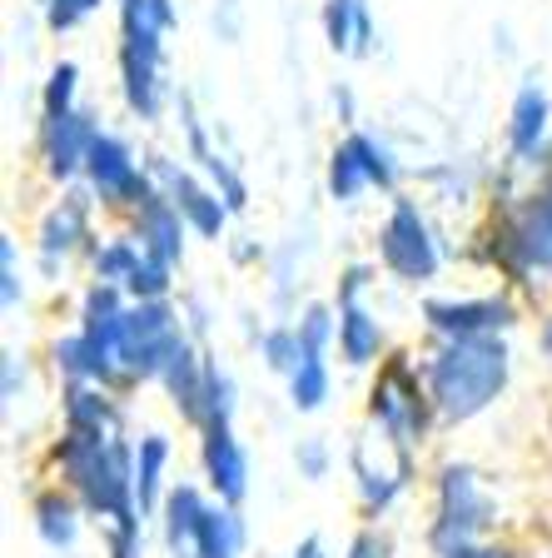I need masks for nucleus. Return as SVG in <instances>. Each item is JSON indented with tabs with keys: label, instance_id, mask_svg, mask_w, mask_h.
<instances>
[{
	"label": "nucleus",
	"instance_id": "f257e3e1",
	"mask_svg": "<svg viewBox=\"0 0 552 558\" xmlns=\"http://www.w3.org/2000/svg\"><path fill=\"white\" fill-rule=\"evenodd\" d=\"M433 399L449 418H473L478 409H488L498 399V389L507 384V349L493 335L478 339H453L443 354L433 360Z\"/></svg>",
	"mask_w": 552,
	"mask_h": 558
},
{
	"label": "nucleus",
	"instance_id": "f03ea898",
	"mask_svg": "<svg viewBox=\"0 0 552 558\" xmlns=\"http://www.w3.org/2000/svg\"><path fill=\"white\" fill-rule=\"evenodd\" d=\"M493 523V504L478 488L473 469L453 464L443 469V488H438V523H433V544L449 554V548H463L473 534H483Z\"/></svg>",
	"mask_w": 552,
	"mask_h": 558
},
{
	"label": "nucleus",
	"instance_id": "7ed1b4c3",
	"mask_svg": "<svg viewBox=\"0 0 552 558\" xmlns=\"http://www.w3.org/2000/svg\"><path fill=\"white\" fill-rule=\"evenodd\" d=\"M180 329H174V314L160 300H145L139 310L125 314V339H120V364L139 379H160L164 360L180 344Z\"/></svg>",
	"mask_w": 552,
	"mask_h": 558
},
{
	"label": "nucleus",
	"instance_id": "20e7f679",
	"mask_svg": "<svg viewBox=\"0 0 552 558\" xmlns=\"http://www.w3.org/2000/svg\"><path fill=\"white\" fill-rule=\"evenodd\" d=\"M379 250H383V265L398 279H433V269H438V250H433V240H428V225L418 220V209L408 205V199L393 205Z\"/></svg>",
	"mask_w": 552,
	"mask_h": 558
},
{
	"label": "nucleus",
	"instance_id": "39448f33",
	"mask_svg": "<svg viewBox=\"0 0 552 558\" xmlns=\"http://www.w3.org/2000/svg\"><path fill=\"white\" fill-rule=\"evenodd\" d=\"M85 170H90V185L100 199H139L145 195V174L139 165L130 160V150L120 145L115 135H95L90 140V155H85Z\"/></svg>",
	"mask_w": 552,
	"mask_h": 558
},
{
	"label": "nucleus",
	"instance_id": "423d86ee",
	"mask_svg": "<svg viewBox=\"0 0 552 558\" xmlns=\"http://www.w3.org/2000/svg\"><path fill=\"white\" fill-rule=\"evenodd\" d=\"M428 325L443 329L449 339H478L493 329L513 325V304L507 300H468V304H428Z\"/></svg>",
	"mask_w": 552,
	"mask_h": 558
},
{
	"label": "nucleus",
	"instance_id": "0eeeda50",
	"mask_svg": "<svg viewBox=\"0 0 552 558\" xmlns=\"http://www.w3.org/2000/svg\"><path fill=\"white\" fill-rule=\"evenodd\" d=\"M205 464L209 478H214L219 499H244V478H249V464H244V449L234 444L230 434V418H214L209 424V439H205Z\"/></svg>",
	"mask_w": 552,
	"mask_h": 558
},
{
	"label": "nucleus",
	"instance_id": "6e6552de",
	"mask_svg": "<svg viewBox=\"0 0 552 558\" xmlns=\"http://www.w3.org/2000/svg\"><path fill=\"white\" fill-rule=\"evenodd\" d=\"M180 205H170L164 195H145V205H139V250L150 259H160V265H174L180 259Z\"/></svg>",
	"mask_w": 552,
	"mask_h": 558
},
{
	"label": "nucleus",
	"instance_id": "1a4fd4ad",
	"mask_svg": "<svg viewBox=\"0 0 552 558\" xmlns=\"http://www.w3.org/2000/svg\"><path fill=\"white\" fill-rule=\"evenodd\" d=\"M90 140L95 130L85 125L75 110H65V116H50L46 125V155H50V170L65 180V174H75L85 165V155H90Z\"/></svg>",
	"mask_w": 552,
	"mask_h": 558
},
{
	"label": "nucleus",
	"instance_id": "9d476101",
	"mask_svg": "<svg viewBox=\"0 0 552 558\" xmlns=\"http://www.w3.org/2000/svg\"><path fill=\"white\" fill-rule=\"evenodd\" d=\"M160 174L170 180V195H174V205H180V215L189 225H195L199 234H219L224 230V205H219L209 190H199L189 174H180L174 165H160Z\"/></svg>",
	"mask_w": 552,
	"mask_h": 558
},
{
	"label": "nucleus",
	"instance_id": "9b49d317",
	"mask_svg": "<svg viewBox=\"0 0 552 558\" xmlns=\"http://www.w3.org/2000/svg\"><path fill=\"white\" fill-rule=\"evenodd\" d=\"M379 344H383L379 325H373L358 304H339V349H344V360L368 364L373 354H379Z\"/></svg>",
	"mask_w": 552,
	"mask_h": 558
},
{
	"label": "nucleus",
	"instance_id": "f8f14e48",
	"mask_svg": "<svg viewBox=\"0 0 552 558\" xmlns=\"http://www.w3.org/2000/svg\"><path fill=\"white\" fill-rule=\"evenodd\" d=\"M244 544V529L230 509H205L195 534V558H234Z\"/></svg>",
	"mask_w": 552,
	"mask_h": 558
},
{
	"label": "nucleus",
	"instance_id": "ddd939ff",
	"mask_svg": "<svg viewBox=\"0 0 552 558\" xmlns=\"http://www.w3.org/2000/svg\"><path fill=\"white\" fill-rule=\"evenodd\" d=\"M542 130H548V95H542L538 85H528V90L518 95V105H513V150L538 155Z\"/></svg>",
	"mask_w": 552,
	"mask_h": 558
},
{
	"label": "nucleus",
	"instance_id": "4468645a",
	"mask_svg": "<svg viewBox=\"0 0 552 558\" xmlns=\"http://www.w3.org/2000/svg\"><path fill=\"white\" fill-rule=\"evenodd\" d=\"M164 538H170L174 554H184V548H195V534H199V519H205V504H199L195 488H174L170 504H164Z\"/></svg>",
	"mask_w": 552,
	"mask_h": 558
},
{
	"label": "nucleus",
	"instance_id": "2eb2a0df",
	"mask_svg": "<svg viewBox=\"0 0 552 558\" xmlns=\"http://www.w3.org/2000/svg\"><path fill=\"white\" fill-rule=\"evenodd\" d=\"M85 234V199L81 195H70L65 205L56 209L46 220V230H40V244H46V259H56V255H65L70 244Z\"/></svg>",
	"mask_w": 552,
	"mask_h": 558
},
{
	"label": "nucleus",
	"instance_id": "dca6fc26",
	"mask_svg": "<svg viewBox=\"0 0 552 558\" xmlns=\"http://www.w3.org/2000/svg\"><path fill=\"white\" fill-rule=\"evenodd\" d=\"M164 459H170V444H164L160 434L139 439V469H135L139 513H150V509H155V494H160V469H164Z\"/></svg>",
	"mask_w": 552,
	"mask_h": 558
},
{
	"label": "nucleus",
	"instance_id": "f3484780",
	"mask_svg": "<svg viewBox=\"0 0 552 558\" xmlns=\"http://www.w3.org/2000/svg\"><path fill=\"white\" fill-rule=\"evenodd\" d=\"M65 414H70V429H85V434H105L115 424V409L105 404L95 389H70Z\"/></svg>",
	"mask_w": 552,
	"mask_h": 558
},
{
	"label": "nucleus",
	"instance_id": "a211bd4d",
	"mask_svg": "<svg viewBox=\"0 0 552 558\" xmlns=\"http://www.w3.org/2000/svg\"><path fill=\"white\" fill-rule=\"evenodd\" d=\"M35 513H40V534H46L56 548L75 544V509H70L60 494H46V499L35 504Z\"/></svg>",
	"mask_w": 552,
	"mask_h": 558
},
{
	"label": "nucleus",
	"instance_id": "6ab92c4d",
	"mask_svg": "<svg viewBox=\"0 0 552 558\" xmlns=\"http://www.w3.org/2000/svg\"><path fill=\"white\" fill-rule=\"evenodd\" d=\"M329 395V369H323L319 354H304V364L294 369V404L299 409H319Z\"/></svg>",
	"mask_w": 552,
	"mask_h": 558
},
{
	"label": "nucleus",
	"instance_id": "aec40b11",
	"mask_svg": "<svg viewBox=\"0 0 552 558\" xmlns=\"http://www.w3.org/2000/svg\"><path fill=\"white\" fill-rule=\"evenodd\" d=\"M364 185H373V180H368L364 160L344 145V150L334 155V165H329V190H334V199H354Z\"/></svg>",
	"mask_w": 552,
	"mask_h": 558
},
{
	"label": "nucleus",
	"instance_id": "412c9836",
	"mask_svg": "<svg viewBox=\"0 0 552 558\" xmlns=\"http://www.w3.org/2000/svg\"><path fill=\"white\" fill-rule=\"evenodd\" d=\"M358 21H364V5H358V0H329V40H334V50L354 46Z\"/></svg>",
	"mask_w": 552,
	"mask_h": 558
},
{
	"label": "nucleus",
	"instance_id": "4be33fe9",
	"mask_svg": "<svg viewBox=\"0 0 552 558\" xmlns=\"http://www.w3.org/2000/svg\"><path fill=\"white\" fill-rule=\"evenodd\" d=\"M348 150L364 160V170H368V180H373V185H393V160H389V150H383V145H373L368 135H354V140H348Z\"/></svg>",
	"mask_w": 552,
	"mask_h": 558
},
{
	"label": "nucleus",
	"instance_id": "5701e85b",
	"mask_svg": "<svg viewBox=\"0 0 552 558\" xmlns=\"http://www.w3.org/2000/svg\"><path fill=\"white\" fill-rule=\"evenodd\" d=\"M139 259H145V255H139L135 244L120 240V244H110V250H100V259H95V265H100V279H110V284H115V279H130V275H135Z\"/></svg>",
	"mask_w": 552,
	"mask_h": 558
},
{
	"label": "nucleus",
	"instance_id": "b1692460",
	"mask_svg": "<svg viewBox=\"0 0 552 558\" xmlns=\"http://www.w3.org/2000/svg\"><path fill=\"white\" fill-rule=\"evenodd\" d=\"M56 364L65 374H75V379H95V354H90V344H85V335L60 339V344H56Z\"/></svg>",
	"mask_w": 552,
	"mask_h": 558
},
{
	"label": "nucleus",
	"instance_id": "393cba45",
	"mask_svg": "<svg viewBox=\"0 0 552 558\" xmlns=\"http://www.w3.org/2000/svg\"><path fill=\"white\" fill-rule=\"evenodd\" d=\"M125 284L139 294V300H160V294H164V284H170V265H160V259H150V255H145V259H139V269L125 279Z\"/></svg>",
	"mask_w": 552,
	"mask_h": 558
},
{
	"label": "nucleus",
	"instance_id": "a878e982",
	"mask_svg": "<svg viewBox=\"0 0 552 558\" xmlns=\"http://www.w3.org/2000/svg\"><path fill=\"white\" fill-rule=\"evenodd\" d=\"M329 335H334V319H329V310H323V304H314V310L299 319L304 354H323V344H329Z\"/></svg>",
	"mask_w": 552,
	"mask_h": 558
},
{
	"label": "nucleus",
	"instance_id": "bb28decb",
	"mask_svg": "<svg viewBox=\"0 0 552 558\" xmlns=\"http://www.w3.org/2000/svg\"><path fill=\"white\" fill-rule=\"evenodd\" d=\"M75 75H81L75 65H60L56 75H50V85H46V110H50V116H65V110H70V95H75Z\"/></svg>",
	"mask_w": 552,
	"mask_h": 558
},
{
	"label": "nucleus",
	"instance_id": "cd10ccee",
	"mask_svg": "<svg viewBox=\"0 0 552 558\" xmlns=\"http://www.w3.org/2000/svg\"><path fill=\"white\" fill-rule=\"evenodd\" d=\"M0 259H5V284H0V294H5V304H15L21 300V279H15V244L11 240H0Z\"/></svg>",
	"mask_w": 552,
	"mask_h": 558
},
{
	"label": "nucleus",
	"instance_id": "c85d7f7f",
	"mask_svg": "<svg viewBox=\"0 0 552 558\" xmlns=\"http://www.w3.org/2000/svg\"><path fill=\"white\" fill-rule=\"evenodd\" d=\"M81 15H85V0H50V25H56V31L75 25Z\"/></svg>",
	"mask_w": 552,
	"mask_h": 558
},
{
	"label": "nucleus",
	"instance_id": "c756f323",
	"mask_svg": "<svg viewBox=\"0 0 552 558\" xmlns=\"http://www.w3.org/2000/svg\"><path fill=\"white\" fill-rule=\"evenodd\" d=\"M443 558H507V548H473V544H463V548H449Z\"/></svg>",
	"mask_w": 552,
	"mask_h": 558
},
{
	"label": "nucleus",
	"instance_id": "7c9ffc66",
	"mask_svg": "<svg viewBox=\"0 0 552 558\" xmlns=\"http://www.w3.org/2000/svg\"><path fill=\"white\" fill-rule=\"evenodd\" d=\"M299 464H304V469H309V474H314V478H319V474H323V449H319V444H309V449H299Z\"/></svg>",
	"mask_w": 552,
	"mask_h": 558
},
{
	"label": "nucleus",
	"instance_id": "2f4dec72",
	"mask_svg": "<svg viewBox=\"0 0 552 558\" xmlns=\"http://www.w3.org/2000/svg\"><path fill=\"white\" fill-rule=\"evenodd\" d=\"M348 558H383V548H379V538H358V544H354V554H348Z\"/></svg>",
	"mask_w": 552,
	"mask_h": 558
},
{
	"label": "nucleus",
	"instance_id": "473e14b6",
	"mask_svg": "<svg viewBox=\"0 0 552 558\" xmlns=\"http://www.w3.org/2000/svg\"><path fill=\"white\" fill-rule=\"evenodd\" d=\"M294 558H323L319 538H304V544H299V554H294Z\"/></svg>",
	"mask_w": 552,
	"mask_h": 558
},
{
	"label": "nucleus",
	"instance_id": "72a5a7b5",
	"mask_svg": "<svg viewBox=\"0 0 552 558\" xmlns=\"http://www.w3.org/2000/svg\"><path fill=\"white\" fill-rule=\"evenodd\" d=\"M542 344H548V354H552V325H548V329H542Z\"/></svg>",
	"mask_w": 552,
	"mask_h": 558
},
{
	"label": "nucleus",
	"instance_id": "f704fd0d",
	"mask_svg": "<svg viewBox=\"0 0 552 558\" xmlns=\"http://www.w3.org/2000/svg\"><path fill=\"white\" fill-rule=\"evenodd\" d=\"M95 5H100V0H85V11H95Z\"/></svg>",
	"mask_w": 552,
	"mask_h": 558
}]
</instances>
